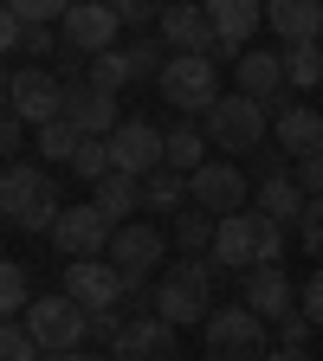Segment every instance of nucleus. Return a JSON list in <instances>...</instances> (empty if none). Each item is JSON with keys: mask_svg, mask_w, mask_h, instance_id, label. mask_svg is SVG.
I'll use <instances>...</instances> for the list:
<instances>
[{"mask_svg": "<svg viewBox=\"0 0 323 361\" xmlns=\"http://www.w3.org/2000/svg\"><path fill=\"white\" fill-rule=\"evenodd\" d=\"M0 213H7L13 233H52L65 219V194L59 180L39 161H7V180H0Z\"/></svg>", "mask_w": 323, "mask_h": 361, "instance_id": "1", "label": "nucleus"}, {"mask_svg": "<svg viewBox=\"0 0 323 361\" xmlns=\"http://www.w3.org/2000/svg\"><path fill=\"white\" fill-rule=\"evenodd\" d=\"M213 278H220L213 258H175L162 278H155V290H149V310L168 316L175 329L207 323V316H213Z\"/></svg>", "mask_w": 323, "mask_h": 361, "instance_id": "2", "label": "nucleus"}, {"mask_svg": "<svg viewBox=\"0 0 323 361\" xmlns=\"http://www.w3.org/2000/svg\"><path fill=\"white\" fill-rule=\"evenodd\" d=\"M278 258H285V226L278 219H265L259 207L220 219V233H213V264L220 271H252V264H278Z\"/></svg>", "mask_w": 323, "mask_h": 361, "instance_id": "3", "label": "nucleus"}, {"mask_svg": "<svg viewBox=\"0 0 323 361\" xmlns=\"http://www.w3.org/2000/svg\"><path fill=\"white\" fill-rule=\"evenodd\" d=\"M155 90H162V104H175L181 116L194 123V116H207V110L220 104V65L201 59V52H168Z\"/></svg>", "mask_w": 323, "mask_h": 361, "instance_id": "4", "label": "nucleus"}, {"mask_svg": "<svg viewBox=\"0 0 323 361\" xmlns=\"http://www.w3.org/2000/svg\"><path fill=\"white\" fill-rule=\"evenodd\" d=\"M207 142L226 155V161H233V155H259V142H265V104H252L246 97V90H233V97H220L213 110H207Z\"/></svg>", "mask_w": 323, "mask_h": 361, "instance_id": "5", "label": "nucleus"}, {"mask_svg": "<svg viewBox=\"0 0 323 361\" xmlns=\"http://www.w3.org/2000/svg\"><path fill=\"white\" fill-rule=\"evenodd\" d=\"M201 329H207V361H271L265 316H252L246 303H233V310H213Z\"/></svg>", "mask_w": 323, "mask_h": 361, "instance_id": "6", "label": "nucleus"}, {"mask_svg": "<svg viewBox=\"0 0 323 361\" xmlns=\"http://www.w3.org/2000/svg\"><path fill=\"white\" fill-rule=\"evenodd\" d=\"M20 323L33 329V342L45 348V355H65V348H84V336H90V310L84 303H71L65 290H45Z\"/></svg>", "mask_w": 323, "mask_h": 361, "instance_id": "7", "label": "nucleus"}, {"mask_svg": "<svg viewBox=\"0 0 323 361\" xmlns=\"http://www.w3.org/2000/svg\"><path fill=\"white\" fill-rule=\"evenodd\" d=\"M7 110L20 123H33V129L59 123L65 116V78L52 65H20V71H7Z\"/></svg>", "mask_w": 323, "mask_h": 361, "instance_id": "8", "label": "nucleus"}, {"mask_svg": "<svg viewBox=\"0 0 323 361\" xmlns=\"http://www.w3.org/2000/svg\"><path fill=\"white\" fill-rule=\"evenodd\" d=\"M162 252H168V233H162V226H143V219L117 226V239H110V264L123 271L129 303H143V284H149V271L162 264Z\"/></svg>", "mask_w": 323, "mask_h": 361, "instance_id": "9", "label": "nucleus"}, {"mask_svg": "<svg viewBox=\"0 0 323 361\" xmlns=\"http://www.w3.org/2000/svg\"><path fill=\"white\" fill-rule=\"evenodd\" d=\"M162 45H168V52H201V59H233V52H226V45H220V32H213V20H207V7H201V0H168V7H162ZM240 65V59H233Z\"/></svg>", "mask_w": 323, "mask_h": 361, "instance_id": "10", "label": "nucleus"}, {"mask_svg": "<svg viewBox=\"0 0 323 361\" xmlns=\"http://www.w3.org/2000/svg\"><path fill=\"white\" fill-rule=\"evenodd\" d=\"M110 161H117V174H129V180H149L155 168H168V129H155V123H143V116H123L117 135H110Z\"/></svg>", "mask_w": 323, "mask_h": 361, "instance_id": "11", "label": "nucleus"}, {"mask_svg": "<svg viewBox=\"0 0 323 361\" xmlns=\"http://www.w3.org/2000/svg\"><path fill=\"white\" fill-rule=\"evenodd\" d=\"M117 26H123V13L110 0H71V13L59 20V39H65V52L98 59V52H117Z\"/></svg>", "mask_w": 323, "mask_h": 361, "instance_id": "12", "label": "nucleus"}, {"mask_svg": "<svg viewBox=\"0 0 323 361\" xmlns=\"http://www.w3.org/2000/svg\"><path fill=\"white\" fill-rule=\"evenodd\" d=\"M110 239H117V226L98 213V207H65V219L52 226V245H59V258L65 264H78V258H104L110 252Z\"/></svg>", "mask_w": 323, "mask_h": 361, "instance_id": "13", "label": "nucleus"}, {"mask_svg": "<svg viewBox=\"0 0 323 361\" xmlns=\"http://www.w3.org/2000/svg\"><path fill=\"white\" fill-rule=\"evenodd\" d=\"M188 188H194V207H207L213 219L246 213V207H252V194H246V168H240V161H226V155H213L201 174H188Z\"/></svg>", "mask_w": 323, "mask_h": 361, "instance_id": "14", "label": "nucleus"}, {"mask_svg": "<svg viewBox=\"0 0 323 361\" xmlns=\"http://www.w3.org/2000/svg\"><path fill=\"white\" fill-rule=\"evenodd\" d=\"M65 297L84 310H117V303H129V284L110 258H78V264H65Z\"/></svg>", "mask_w": 323, "mask_h": 361, "instance_id": "15", "label": "nucleus"}, {"mask_svg": "<svg viewBox=\"0 0 323 361\" xmlns=\"http://www.w3.org/2000/svg\"><path fill=\"white\" fill-rule=\"evenodd\" d=\"M240 303L252 316H265V323H285V316L298 310V290L285 278V264H252V271H240Z\"/></svg>", "mask_w": 323, "mask_h": 361, "instance_id": "16", "label": "nucleus"}, {"mask_svg": "<svg viewBox=\"0 0 323 361\" xmlns=\"http://www.w3.org/2000/svg\"><path fill=\"white\" fill-rule=\"evenodd\" d=\"M65 123H71L78 135H117L123 110H117L110 90H98L90 78H71V84H65Z\"/></svg>", "mask_w": 323, "mask_h": 361, "instance_id": "17", "label": "nucleus"}, {"mask_svg": "<svg viewBox=\"0 0 323 361\" xmlns=\"http://www.w3.org/2000/svg\"><path fill=\"white\" fill-rule=\"evenodd\" d=\"M110 361H175V323L168 316H129L123 336L110 342Z\"/></svg>", "mask_w": 323, "mask_h": 361, "instance_id": "18", "label": "nucleus"}, {"mask_svg": "<svg viewBox=\"0 0 323 361\" xmlns=\"http://www.w3.org/2000/svg\"><path fill=\"white\" fill-rule=\"evenodd\" d=\"M207 7V20H213V32H220V45L226 52H252V32L265 26V0H201Z\"/></svg>", "mask_w": 323, "mask_h": 361, "instance_id": "19", "label": "nucleus"}, {"mask_svg": "<svg viewBox=\"0 0 323 361\" xmlns=\"http://www.w3.org/2000/svg\"><path fill=\"white\" fill-rule=\"evenodd\" d=\"M265 26L285 45H323V0H265Z\"/></svg>", "mask_w": 323, "mask_h": 361, "instance_id": "20", "label": "nucleus"}, {"mask_svg": "<svg viewBox=\"0 0 323 361\" xmlns=\"http://www.w3.org/2000/svg\"><path fill=\"white\" fill-rule=\"evenodd\" d=\"M233 78H240V90L252 104H278L285 97V52H240V65H233Z\"/></svg>", "mask_w": 323, "mask_h": 361, "instance_id": "21", "label": "nucleus"}, {"mask_svg": "<svg viewBox=\"0 0 323 361\" xmlns=\"http://www.w3.org/2000/svg\"><path fill=\"white\" fill-rule=\"evenodd\" d=\"M271 135H278V149L298 161V155H317L323 149V116L310 104H278V116H271Z\"/></svg>", "mask_w": 323, "mask_h": 361, "instance_id": "22", "label": "nucleus"}, {"mask_svg": "<svg viewBox=\"0 0 323 361\" xmlns=\"http://www.w3.org/2000/svg\"><path fill=\"white\" fill-rule=\"evenodd\" d=\"M252 207H259L265 219H278V226H298L304 207H310V194L298 188V174H271V180H259V188H252Z\"/></svg>", "mask_w": 323, "mask_h": 361, "instance_id": "23", "label": "nucleus"}, {"mask_svg": "<svg viewBox=\"0 0 323 361\" xmlns=\"http://www.w3.org/2000/svg\"><path fill=\"white\" fill-rule=\"evenodd\" d=\"M90 207H98L110 226H129V213L143 207V180H129V174H110V180H98V188H90Z\"/></svg>", "mask_w": 323, "mask_h": 361, "instance_id": "24", "label": "nucleus"}, {"mask_svg": "<svg viewBox=\"0 0 323 361\" xmlns=\"http://www.w3.org/2000/svg\"><path fill=\"white\" fill-rule=\"evenodd\" d=\"M213 233H220V219L207 207H181L175 213V245L188 258H213Z\"/></svg>", "mask_w": 323, "mask_h": 361, "instance_id": "25", "label": "nucleus"}, {"mask_svg": "<svg viewBox=\"0 0 323 361\" xmlns=\"http://www.w3.org/2000/svg\"><path fill=\"white\" fill-rule=\"evenodd\" d=\"M143 207L149 213H181V207H194V188H188V174H175V168H155L143 180Z\"/></svg>", "mask_w": 323, "mask_h": 361, "instance_id": "26", "label": "nucleus"}, {"mask_svg": "<svg viewBox=\"0 0 323 361\" xmlns=\"http://www.w3.org/2000/svg\"><path fill=\"white\" fill-rule=\"evenodd\" d=\"M39 303V290H33V271L20 264V258H7L0 264V316H7V323H20V316Z\"/></svg>", "mask_w": 323, "mask_h": 361, "instance_id": "27", "label": "nucleus"}, {"mask_svg": "<svg viewBox=\"0 0 323 361\" xmlns=\"http://www.w3.org/2000/svg\"><path fill=\"white\" fill-rule=\"evenodd\" d=\"M207 129H194V123H181V129H168V168L175 174H201L207 168Z\"/></svg>", "mask_w": 323, "mask_h": 361, "instance_id": "28", "label": "nucleus"}, {"mask_svg": "<svg viewBox=\"0 0 323 361\" xmlns=\"http://www.w3.org/2000/svg\"><path fill=\"white\" fill-rule=\"evenodd\" d=\"M71 174L84 180V188L110 180V174H117V161H110V135H84V142H78V155H71Z\"/></svg>", "mask_w": 323, "mask_h": 361, "instance_id": "29", "label": "nucleus"}, {"mask_svg": "<svg viewBox=\"0 0 323 361\" xmlns=\"http://www.w3.org/2000/svg\"><path fill=\"white\" fill-rule=\"evenodd\" d=\"M84 78L110 97H123V84H136V65H129V52H98V59H84Z\"/></svg>", "mask_w": 323, "mask_h": 361, "instance_id": "30", "label": "nucleus"}, {"mask_svg": "<svg viewBox=\"0 0 323 361\" xmlns=\"http://www.w3.org/2000/svg\"><path fill=\"white\" fill-rule=\"evenodd\" d=\"M285 84L291 90L323 84V52H317V45H285Z\"/></svg>", "mask_w": 323, "mask_h": 361, "instance_id": "31", "label": "nucleus"}, {"mask_svg": "<svg viewBox=\"0 0 323 361\" xmlns=\"http://www.w3.org/2000/svg\"><path fill=\"white\" fill-rule=\"evenodd\" d=\"M78 142H84V135H78L65 116H59V123H45V129H39V161H65V168H71Z\"/></svg>", "mask_w": 323, "mask_h": 361, "instance_id": "32", "label": "nucleus"}, {"mask_svg": "<svg viewBox=\"0 0 323 361\" xmlns=\"http://www.w3.org/2000/svg\"><path fill=\"white\" fill-rule=\"evenodd\" d=\"M0 7L20 13V20H33V26H59L71 13V0H0Z\"/></svg>", "mask_w": 323, "mask_h": 361, "instance_id": "33", "label": "nucleus"}, {"mask_svg": "<svg viewBox=\"0 0 323 361\" xmlns=\"http://www.w3.org/2000/svg\"><path fill=\"white\" fill-rule=\"evenodd\" d=\"M0 361H39V342H33L26 323H7V329H0Z\"/></svg>", "mask_w": 323, "mask_h": 361, "instance_id": "34", "label": "nucleus"}, {"mask_svg": "<svg viewBox=\"0 0 323 361\" xmlns=\"http://www.w3.org/2000/svg\"><path fill=\"white\" fill-rule=\"evenodd\" d=\"M298 245L310 252V258H323V194L304 207V219H298Z\"/></svg>", "mask_w": 323, "mask_h": 361, "instance_id": "35", "label": "nucleus"}, {"mask_svg": "<svg viewBox=\"0 0 323 361\" xmlns=\"http://www.w3.org/2000/svg\"><path fill=\"white\" fill-rule=\"evenodd\" d=\"M26 129H33V123H20L13 110L0 116V155H7V161H20V155H26Z\"/></svg>", "mask_w": 323, "mask_h": 361, "instance_id": "36", "label": "nucleus"}, {"mask_svg": "<svg viewBox=\"0 0 323 361\" xmlns=\"http://www.w3.org/2000/svg\"><path fill=\"white\" fill-rule=\"evenodd\" d=\"M291 174H298V188L317 200V194H323V149H317V155H298V161H291Z\"/></svg>", "mask_w": 323, "mask_h": 361, "instance_id": "37", "label": "nucleus"}, {"mask_svg": "<svg viewBox=\"0 0 323 361\" xmlns=\"http://www.w3.org/2000/svg\"><path fill=\"white\" fill-rule=\"evenodd\" d=\"M310 329H317L310 316H304V310H291L285 323H278V342H285V348H304V342H310Z\"/></svg>", "mask_w": 323, "mask_h": 361, "instance_id": "38", "label": "nucleus"}, {"mask_svg": "<svg viewBox=\"0 0 323 361\" xmlns=\"http://www.w3.org/2000/svg\"><path fill=\"white\" fill-rule=\"evenodd\" d=\"M110 7L123 13V26H149V20H162V7H155V0H110Z\"/></svg>", "mask_w": 323, "mask_h": 361, "instance_id": "39", "label": "nucleus"}, {"mask_svg": "<svg viewBox=\"0 0 323 361\" xmlns=\"http://www.w3.org/2000/svg\"><path fill=\"white\" fill-rule=\"evenodd\" d=\"M123 323H129V316H117V310H90V336H98L104 348H110V342L123 336Z\"/></svg>", "mask_w": 323, "mask_h": 361, "instance_id": "40", "label": "nucleus"}, {"mask_svg": "<svg viewBox=\"0 0 323 361\" xmlns=\"http://www.w3.org/2000/svg\"><path fill=\"white\" fill-rule=\"evenodd\" d=\"M304 316H310V323H323V271H310V278H304Z\"/></svg>", "mask_w": 323, "mask_h": 361, "instance_id": "41", "label": "nucleus"}, {"mask_svg": "<svg viewBox=\"0 0 323 361\" xmlns=\"http://www.w3.org/2000/svg\"><path fill=\"white\" fill-rule=\"evenodd\" d=\"M45 361H110V355H90V348H65V355H45Z\"/></svg>", "mask_w": 323, "mask_h": 361, "instance_id": "42", "label": "nucleus"}, {"mask_svg": "<svg viewBox=\"0 0 323 361\" xmlns=\"http://www.w3.org/2000/svg\"><path fill=\"white\" fill-rule=\"evenodd\" d=\"M271 361H310L304 348H278V355H271Z\"/></svg>", "mask_w": 323, "mask_h": 361, "instance_id": "43", "label": "nucleus"}, {"mask_svg": "<svg viewBox=\"0 0 323 361\" xmlns=\"http://www.w3.org/2000/svg\"><path fill=\"white\" fill-rule=\"evenodd\" d=\"M317 52H323V45H317Z\"/></svg>", "mask_w": 323, "mask_h": 361, "instance_id": "44", "label": "nucleus"}]
</instances>
